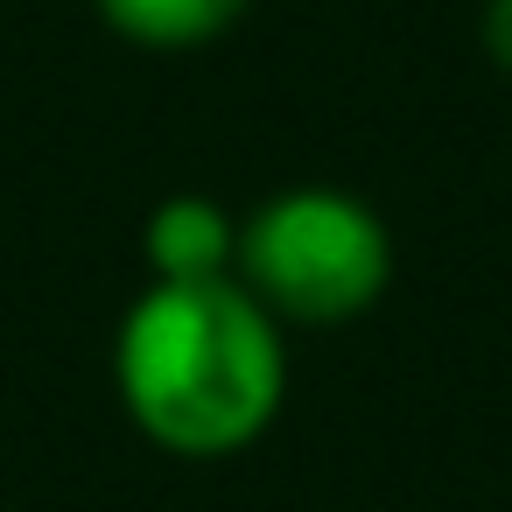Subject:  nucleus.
<instances>
[{
    "label": "nucleus",
    "instance_id": "obj_1",
    "mask_svg": "<svg viewBox=\"0 0 512 512\" xmlns=\"http://www.w3.org/2000/svg\"><path fill=\"white\" fill-rule=\"evenodd\" d=\"M113 379L155 449L211 463L274 428L288 400V344L239 274L155 281L120 323Z\"/></svg>",
    "mask_w": 512,
    "mask_h": 512
},
{
    "label": "nucleus",
    "instance_id": "obj_2",
    "mask_svg": "<svg viewBox=\"0 0 512 512\" xmlns=\"http://www.w3.org/2000/svg\"><path fill=\"white\" fill-rule=\"evenodd\" d=\"M232 274L274 323H351L393 281V239L372 204L344 190H281L239 225Z\"/></svg>",
    "mask_w": 512,
    "mask_h": 512
},
{
    "label": "nucleus",
    "instance_id": "obj_3",
    "mask_svg": "<svg viewBox=\"0 0 512 512\" xmlns=\"http://www.w3.org/2000/svg\"><path fill=\"white\" fill-rule=\"evenodd\" d=\"M141 253L155 281H225L239 260V225L211 197H169L148 211Z\"/></svg>",
    "mask_w": 512,
    "mask_h": 512
},
{
    "label": "nucleus",
    "instance_id": "obj_4",
    "mask_svg": "<svg viewBox=\"0 0 512 512\" xmlns=\"http://www.w3.org/2000/svg\"><path fill=\"white\" fill-rule=\"evenodd\" d=\"M99 15L141 50H197L246 15V0H99Z\"/></svg>",
    "mask_w": 512,
    "mask_h": 512
},
{
    "label": "nucleus",
    "instance_id": "obj_5",
    "mask_svg": "<svg viewBox=\"0 0 512 512\" xmlns=\"http://www.w3.org/2000/svg\"><path fill=\"white\" fill-rule=\"evenodd\" d=\"M484 57L512 71V0H484Z\"/></svg>",
    "mask_w": 512,
    "mask_h": 512
}]
</instances>
